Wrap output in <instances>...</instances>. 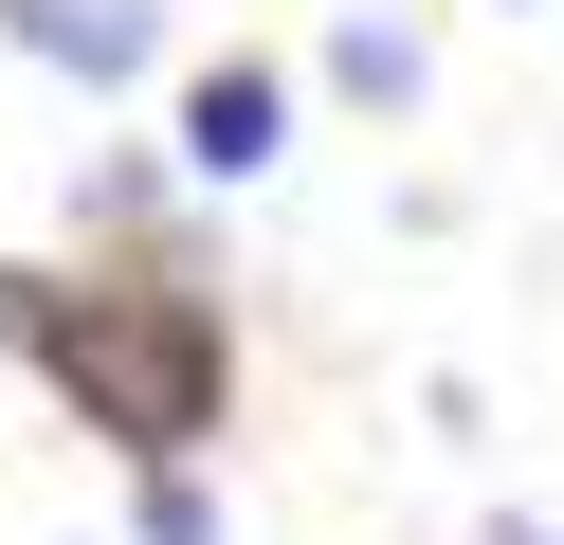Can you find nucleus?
I'll return each instance as SVG.
<instances>
[{"label": "nucleus", "instance_id": "nucleus-3", "mask_svg": "<svg viewBox=\"0 0 564 545\" xmlns=\"http://www.w3.org/2000/svg\"><path fill=\"white\" fill-rule=\"evenodd\" d=\"M0 36L37 73H74V91H147L164 73V0H0Z\"/></svg>", "mask_w": 564, "mask_h": 545}, {"label": "nucleus", "instance_id": "nucleus-6", "mask_svg": "<svg viewBox=\"0 0 564 545\" xmlns=\"http://www.w3.org/2000/svg\"><path fill=\"white\" fill-rule=\"evenodd\" d=\"M164 182H183V164H147V145H110V164L74 182V237H147V218H164Z\"/></svg>", "mask_w": 564, "mask_h": 545}, {"label": "nucleus", "instance_id": "nucleus-7", "mask_svg": "<svg viewBox=\"0 0 564 545\" xmlns=\"http://www.w3.org/2000/svg\"><path fill=\"white\" fill-rule=\"evenodd\" d=\"M474 545H564V527H528V509H491V527H474Z\"/></svg>", "mask_w": 564, "mask_h": 545}, {"label": "nucleus", "instance_id": "nucleus-2", "mask_svg": "<svg viewBox=\"0 0 564 545\" xmlns=\"http://www.w3.org/2000/svg\"><path fill=\"white\" fill-rule=\"evenodd\" d=\"M164 164H183V182H273V164H292V73H273V55H200Z\"/></svg>", "mask_w": 564, "mask_h": 545}, {"label": "nucleus", "instance_id": "nucleus-4", "mask_svg": "<svg viewBox=\"0 0 564 545\" xmlns=\"http://www.w3.org/2000/svg\"><path fill=\"white\" fill-rule=\"evenodd\" d=\"M419 73H437V55H419V19H382V0H365V19H328V91H346V109H419Z\"/></svg>", "mask_w": 564, "mask_h": 545}, {"label": "nucleus", "instance_id": "nucleus-1", "mask_svg": "<svg viewBox=\"0 0 564 545\" xmlns=\"http://www.w3.org/2000/svg\"><path fill=\"white\" fill-rule=\"evenodd\" d=\"M0 363H37L128 472L219 455V418H237V327H219V291L183 254H91V273L0 254Z\"/></svg>", "mask_w": 564, "mask_h": 545}, {"label": "nucleus", "instance_id": "nucleus-5", "mask_svg": "<svg viewBox=\"0 0 564 545\" xmlns=\"http://www.w3.org/2000/svg\"><path fill=\"white\" fill-rule=\"evenodd\" d=\"M128 545H219V472H200V455H147V472H128Z\"/></svg>", "mask_w": 564, "mask_h": 545}]
</instances>
